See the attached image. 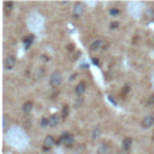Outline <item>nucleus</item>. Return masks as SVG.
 I'll return each mask as SVG.
<instances>
[{
  "mask_svg": "<svg viewBox=\"0 0 154 154\" xmlns=\"http://www.w3.org/2000/svg\"><path fill=\"white\" fill-rule=\"evenodd\" d=\"M50 82L53 87H58L60 83H61V74L59 71H54L53 74L51 75V78H50Z\"/></svg>",
  "mask_w": 154,
  "mask_h": 154,
  "instance_id": "obj_1",
  "label": "nucleus"
},
{
  "mask_svg": "<svg viewBox=\"0 0 154 154\" xmlns=\"http://www.w3.org/2000/svg\"><path fill=\"white\" fill-rule=\"evenodd\" d=\"M60 139L63 141V143L65 144V146H72V143H74V136H72L71 134H68V133H64L61 136H60Z\"/></svg>",
  "mask_w": 154,
  "mask_h": 154,
  "instance_id": "obj_2",
  "label": "nucleus"
},
{
  "mask_svg": "<svg viewBox=\"0 0 154 154\" xmlns=\"http://www.w3.org/2000/svg\"><path fill=\"white\" fill-rule=\"evenodd\" d=\"M15 64H16V57L15 55H9L5 59L4 65H5V69L6 70H12L13 66H15Z\"/></svg>",
  "mask_w": 154,
  "mask_h": 154,
  "instance_id": "obj_3",
  "label": "nucleus"
},
{
  "mask_svg": "<svg viewBox=\"0 0 154 154\" xmlns=\"http://www.w3.org/2000/svg\"><path fill=\"white\" fill-rule=\"evenodd\" d=\"M153 124H154V116L153 115L144 117V119L142 120V126L143 128H151Z\"/></svg>",
  "mask_w": 154,
  "mask_h": 154,
  "instance_id": "obj_4",
  "label": "nucleus"
},
{
  "mask_svg": "<svg viewBox=\"0 0 154 154\" xmlns=\"http://www.w3.org/2000/svg\"><path fill=\"white\" fill-rule=\"evenodd\" d=\"M83 10H84V5L82 3L76 4L74 7V16L75 17H79V16L83 13Z\"/></svg>",
  "mask_w": 154,
  "mask_h": 154,
  "instance_id": "obj_5",
  "label": "nucleus"
},
{
  "mask_svg": "<svg viewBox=\"0 0 154 154\" xmlns=\"http://www.w3.org/2000/svg\"><path fill=\"white\" fill-rule=\"evenodd\" d=\"M59 116H57V115H53V116H51L50 118H48V122H50V126H52V128H54V126H57L58 125V123H59Z\"/></svg>",
  "mask_w": 154,
  "mask_h": 154,
  "instance_id": "obj_6",
  "label": "nucleus"
},
{
  "mask_svg": "<svg viewBox=\"0 0 154 154\" xmlns=\"http://www.w3.org/2000/svg\"><path fill=\"white\" fill-rule=\"evenodd\" d=\"M84 90H86V83H84V82L78 83V84H77V87H76V89H75V92H76V94H77V95L83 94V93H84Z\"/></svg>",
  "mask_w": 154,
  "mask_h": 154,
  "instance_id": "obj_7",
  "label": "nucleus"
},
{
  "mask_svg": "<svg viewBox=\"0 0 154 154\" xmlns=\"http://www.w3.org/2000/svg\"><path fill=\"white\" fill-rule=\"evenodd\" d=\"M53 144H54V139H53L52 136H47L46 139H45V141H44V146H45V147L51 148Z\"/></svg>",
  "mask_w": 154,
  "mask_h": 154,
  "instance_id": "obj_8",
  "label": "nucleus"
},
{
  "mask_svg": "<svg viewBox=\"0 0 154 154\" xmlns=\"http://www.w3.org/2000/svg\"><path fill=\"white\" fill-rule=\"evenodd\" d=\"M107 153H110L108 152V146L106 143H101L99 149H98V154H107Z\"/></svg>",
  "mask_w": 154,
  "mask_h": 154,
  "instance_id": "obj_9",
  "label": "nucleus"
},
{
  "mask_svg": "<svg viewBox=\"0 0 154 154\" xmlns=\"http://www.w3.org/2000/svg\"><path fill=\"white\" fill-rule=\"evenodd\" d=\"M131 144H133V140L130 139V137H126V139H124V141H123L124 149H129V148L131 147Z\"/></svg>",
  "mask_w": 154,
  "mask_h": 154,
  "instance_id": "obj_10",
  "label": "nucleus"
},
{
  "mask_svg": "<svg viewBox=\"0 0 154 154\" xmlns=\"http://www.w3.org/2000/svg\"><path fill=\"white\" fill-rule=\"evenodd\" d=\"M33 40H34V36L31 35V36H28V37H24V44H26V48L28 50V48L30 47V45H31V42H33Z\"/></svg>",
  "mask_w": 154,
  "mask_h": 154,
  "instance_id": "obj_11",
  "label": "nucleus"
},
{
  "mask_svg": "<svg viewBox=\"0 0 154 154\" xmlns=\"http://www.w3.org/2000/svg\"><path fill=\"white\" fill-rule=\"evenodd\" d=\"M100 45H101V41L100 40H96V41H94L92 45H90V51H96L100 48Z\"/></svg>",
  "mask_w": 154,
  "mask_h": 154,
  "instance_id": "obj_12",
  "label": "nucleus"
},
{
  "mask_svg": "<svg viewBox=\"0 0 154 154\" xmlns=\"http://www.w3.org/2000/svg\"><path fill=\"white\" fill-rule=\"evenodd\" d=\"M31 108H33V104H31L30 101L24 104V106H23V111L26 112V113H29V112L31 111Z\"/></svg>",
  "mask_w": 154,
  "mask_h": 154,
  "instance_id": "obj_13",
  "label": "nucleus"
},
{
  "mask_svg": "<svg viewBox=\"0 0 154 154\" xmlns=\"http://www.w3.org/2000/svg\"><path fill=\"white\" fill-rule=\"evenodd\" d=\"M68 115H69V106H66V105H65V106L63 107V110H61V118L66 119Z\"/></svg>",
  "mask_w": 154,
  "mask_h": 154,
  "instance_id": "obj_14",
  "label": "nucleus"
},
{
  "mask_svg": "<svg viewBox=\"0 0 154 154\" xmlns=\"http://www.w3.org/2000/svg\"><path fill=\"white\" fill-rule=\"evenodd\" d=\"M100 135V126H96L93 131V139H96V137H99Z\"/></svg>",
  "mask_w": 154,
  "mask_h": 154,
  "instance_id": "obj_15",
  "label": "nucleus"
},
{
  "mask_svg": "<svg viewBox=\"0 0 154 154\" xmlns=\"http://www.w3.org/2000/svg\"><path fill=\"white\" fill-rule=\"evenodd\" d=\"M40 124H41L42 128H46L47 125H50V122H48L47 118H42V119H41V123H40Z\"/></svg>",
  "mask_w": 154,
  "mask_h": 154,
  "instance_id": "obj_16",
  "label": "nucleus"
},
{
  "mask_svg": "<svg viewBox=\"0 0 154 154\" xmlns=\"http://www.w3.org/2000/svg\"><path fill=\"white\" fill-rule=\"evenodd\" d=\"M7 125H9V119H7V117L5 116L4 120H3V129H4V130H6V129H7Z\"/></svg>",
  "mask_w": 154,
  "mask_h": 154,
  "instance_id": "obj_17",
  "label": "nucleus"
},
{
  "mask_svg": "<svg viewBox=\"0 0 154 154\" xmlns=\"http://www.w3.org/2000/svg\"><path fill=\"white\" fill-rule=\"evenodd\" d=\"M118 13H119V10L116 9V7H111V9H110V15L116 16V15H118Z\"/></svg>",
  "mask_w": 154,
  "mask_h": 154,
  "instance_id": "obj_18",
  "label": "nucleus"
},
{
  "mask_svg": "<svg viewBox=\"0 0 154 154\" xmlns=\"http://www.w3.org/2000/svg\"><path fill=\"white\" fill-rule=\"evenodd\" d=\"M119 27V23L118 22H112L111 24H110V28L112 29V30H115V29H117Z\"/></svg>",
  "mask_w": 154,
  "mask_h": 154,
  "instance_id": "obj_19",
  "label": "nucleus"
},
{
  "mask_svg": "<svg viewBox=\"0 0 154 154\" xmlns=\"http://www.w3.org/2000/svg\"><path fill=\"white\" fill-rule=\"evenodd\" d=\"M147 105H148V106H153V105H154V95L149 96V99L147 101Z\"/></svg>",
  "mask_w": 154,
  "mask_h": 154,
  "instance_id": "obj_20",
  "label": "nucleus"
},
{
  "mask_svg": "<svg viewBox=\"0 0 154 154\" xmlns=\"http://www.w3.org/2000/svg\"><path fill=\"white\" fill-rule=\"evenodd\" d=\"M129 90H130V87H129V86H124L123 90H122V94H123V95H126V94L129 93Z\"/></svg>",
  "mask_w": 154,
  "mask_h": 154,
  "instance_id": "obj_21",
  "label": "nucleus"
},
{
  "mask_svg": "<svg viewBox=\"0 0 154 154\" xmlns=\"http://www.w3.org/2000/svg\"><path fill=\"white\" fill-rule=\"evenodd\" d=\"M12 6H13V3H5V7H6V10H10V11H11Z\"/></svg>",
  "mask_w": 154,
  "mask_h": 154,
  "instance_id": "obj_22",
  "label": "nucleus"
},
{
  "mask_svg": "<svg viewBox=\"0 0 154 154\" xmlns=\"http://www.w3.org/2000/svg\"><path fill=\"white\" fill-rule=\"evenodd\" d=\"M108 100H110V101H111V102H112L113 105H115V106H117V101H116V100H113L111 95H108Z\"/></svg>",
  "mask_w": 154,
  "mask_h": 154,
  "instance_id": "obj_23",
  "label": "nucleus"
},
{
  "mask_svg": "<svg viewBox=\"0 0 154 154\" xmlns=\"http://www.w3.org/2000/svg\"><path fill=\"white\" fill-rule=\"evenodd\" d=\"M93 63L95 64V65H99V60H98V59H95V58L93 59Z\"/></svg>",
  "mask_w": 154,
  "mask_h": 154,
  "instance_id": "obj_24",
  "label": "nucleus"
},
{
  "mask_svg": "<svg viewBox=\"0 0 154 154\" xmlns=\"http://www.w3.org/2000/svg\"><path fill=\"white\" fill-rule=\"evenodd\" d=\"M153 140H154V133H153Z\"/></svg>",
  "mask_w": 154,
  "mask_h": 154,
  "instance_id": "obj_25",
  "label": "nucleus"
},
{
  "mask_svg": "<svg viewBox=\"0 0 154 154\" xmlns=\"http://www.w3.org/2000/svg\"><path fill=\"white\" fill-rule=\"evenodd\" d=\"M107 154H111V153H107Z\"/></svg>",
  "mask_w": 154,
  "mask_h": 154,
  "instance_id": "obj_26",
  "label": "nucleus"
}]
</instances>
